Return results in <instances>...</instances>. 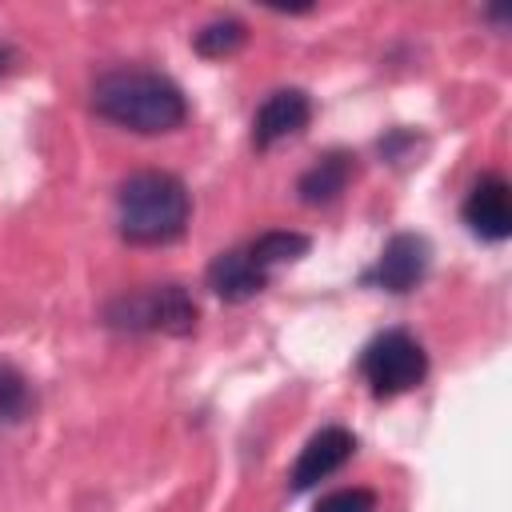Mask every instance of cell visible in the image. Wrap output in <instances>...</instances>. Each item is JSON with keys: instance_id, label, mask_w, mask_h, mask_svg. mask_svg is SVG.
<instances>
[{"instance_id": "obj_1", "label": "cell", "mask_w": 512, "mask_h": 512, "mask_svg": "<svg viewBox=\"0 0 512 512\" xmlns=\"http://www.w3.org/2000/svg\"><path fill=\"white\" fill-rule=\"evenodd\" d=\"M92 108L104 120L144 132V136L172 132L188 116L184 92L168 76L148 72V68H116V72L100 76L92 88Z\"/></svg>"}, {"instance_id": "obj_2", "label": "cell", "mask_w": 512, "mask_h": 512, "mask_svg": "<svg viewBox=\"0 0 512 512\" xmlns=\"http://www.w3.org/2000/svg\"><path fill=\"white\" fill-rule=\"evenodd\" d=\"M116 224L128 244H168L188 228V192L172 172H132L116 192Z\"/></svg>"}, {"instance_id": "obj_3", "label": "cell", "mask_w": 512, "mask_h": 512, "mask_svg": "<svg viewBox=\"0 0 512 512\" xmlns=\"http://www.w3.org/2000/svg\"><path fill=\"white\" fill-rule=\"evenodd\" d=\"M104 320L120 332H164V336H188L196 328V300L184 284H152L128 296H116L104 312Z\"/></svg>"}, {"instance_id": "obj_4", "label": "cell", "mask_w": 512, "mask_h": 512, "mask_svg": "<svg viewBox=\"0 0 512 512\" xmlns=\"http://www.w3.org/2000/svg\"><path fill=\"white\" fill-rule=\"evenodd\" d=\"M360 372L376 396H400V392H412L428 376V356L416 336L392 328V332H380L360 352Z\"/></svg>"}, {"instance_id": "obj_5", "label": "cell", "mask_w": 512, "mask_h": 512, "mask_svg": "<svg viewBox=\"0 0 512 512\" xmlns=\"http://www.w3.org/2000/svg\"><path fill=\"white\" fill-rule=\"evenodd\" d=\"M428 272V240L416 232H400L384 244L376 268L368 272V284L384 292H412Z\"/></svg>"}, {"instance_id": "obj_6", "label": "cell", "mask_w": 512, "mask_h": 512, "mask_svg": "<svg viewBox=\"0 0 512 512\" xmlns=\"http://www.w3.org/2000/svg\"><path fill=\"white\" fill-rule=\"evenodd\" d=\"M352 452H356V436H352L348 428H340V424L320 428V432L304 444V452H300V460H296V468H292V488H296V492L316 488L320 480H328L332 472H340Z\"/></svg>"}, {"instance_id": "obj_7", "label": "cell", "mask_w": 512, "mask_h": 512, "mask_svg": "<svg viewBox=\"0 0 512 512\" xmlns=\"http://www.w3.org/2000/svg\"><path fill=\"white\" fill-rule=\"evenodd\" d=\"M308 120H312V100H308V92H300V88H280V92H272V96L260 104V112H256V120H252V140H256V148H272V144L296 136L300 128H308Z\"/></svg>"}, {"instance_id": "obj_8", "label": "cell", "mask_w": 512, "mask_h": 512, "mask_svg": "<svg viewBox=\"0 0 512 512\" xmlns=\"http://www.w3.org/2000/svg\"><path fill=\"white\" fill-rule=\"evenodd\" d=\"M464 224L480 236V240H508L512 236V192L500 176H484L468 200H464Z\"/></svg>"}, {"instance_id": "obj_9", "label": "cell", "mask_w": 512, "mask_h": 512, "mask_svg": "<svg viewBox=\"0 0 512 512\" xmlns=\"http://www.w3.org/2000/svg\"><path fill=\"white\" fill-rule=\"evenodd\" d=\"M268 276H272V272H264V268L248 256V248H228V252H220V256L208 264V288H212L220 300H228V304H240V300H252L256 292H264Z\"/></svg>"}, {"instance_id": "obj_10", "label": "cell", "mask_w": 512, "mask_h": 512, "mask_svg": "<svg viewBox=\"0 0 512 512\" xmlns=\"http://www.w3.org/2000/svg\"><path fill=\"white\" fill-rule=\"evenodd\" d=\"M348 180H352V156L348 152H328L300 176L296 192H300L304 204H332L348 188Z\"/></svg>"}, {"instance_id": "obj_11", "label": "cell", "mask_w": 512, "mask_h": 512, "mask_svg": "<svg viewBox=\"0 0 512 512\" xmlns=\"http://www.w3.org/2000/svg\"><path fill=\"white\" fill-rule=\"evenodd\" d=\"M304 252H308V236H304V232H288V228L264 232V236H256V240L248 244V256H252L264 272H272L276 264H292V260H300Z\"/></svg>"}, {"instance_id": "obj_12", "label": "cell", "mask_w": 512, "mask_h": 512, "mask_svg": "<svg viewBox=\"0 0 512 512\" xmlns=\"http://www.w3.org/2000/svg\"><path fill=\"white\" fill-rule=\"evenodd\" d=\"M244 40H248V28L236 20V16H224V20H212V24H204L200 32H196V52L200 56H208V60H224V56H232L236 48H244Z\"/></svg>"}, {"instance_id": "obj_13", "label": "cell", "mask_w": 512, "mask_h": 512, "mask_svg": "<svg viewBox=\"0 0 512 512\" xmlns=\"http://www.w3.org/2000/svg\"><path fill=\"white\" fill-rule=\"evenodd\" d=\"M28 408H32V388H28V380H24L12 364H0V420H4V424H16V420L28 416Z\"/></svg>"}, {"instance_id": "obj_14", "label": "cell", "mask_w": 512, "mask_h": 512, "mask_svg": "<svg viewBox=\"0 0 512 512\" xmlns=\"http://www.w3.org/2000/svg\"><path fill=\"white\" fill-rule=\"evenodd\" d=\"M312 512H376V492L372 488H340V492H328Z\"/></svg>"}, {"instance_id": "obj_15", "label": "cell", "mask_w": 512, "mask_h": 512, "mask_svg": "<svg viewBox=\"0 0 512 512\" xmlns=\"http://www.w3.org/2000/svg\"><path fill=\"white\" fill-rule=\"evenodd\" d=\"M8 60H12V52H8V48H0V76H4V68H8Z\"/></svg>"}]
</instances>
